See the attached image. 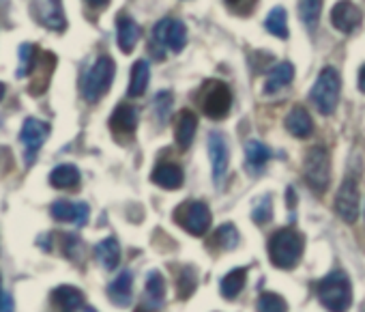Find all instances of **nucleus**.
Wrapping results in <instances>:
<instances>
[{"label":"nucleus","mask_w":365,"mask_h":312,"mask_svg":"<svg viewBox=\"0 0 365 312\" xmlns=\"http://www.w3.org/2000/svg\"><path fill=\"white\" fill-rule=\"evenodd\" d=\"M305 239L294 228H279L269 239V256L271 263L279 269H294L303 256Z\"/></svg>","instance_id":"f257e3e1"},{"label":"nucleus","mask_w":365,"mask_h":312,"mask_svg":"<svg viewBox=\"0 0 365 312\" xmlns=\"http://www.w3.org/2000/svg\"><path fill=\"white\" fill-rule=\"evenodd\" d=\"M316 295L329 312H348L352 303V284L346 273L333 271L316 284Z\"/></svg>","instance_id":"f03ea898"},{"label":"nucleus","mask_w":365,"mask_h":312,"mask_svg":"<svg viewBox=\"0 0 365 312\" xmlns=\"http://www.w3.org/2000/svg\"><path fill=\"white\" fill-rule=\"evenodd\" d=\"M339 91H341V80L339 74L333 67H324L316 80V84L312 86L309 99L316 106V110L324 116L333 114L339 101Z\"/></svg>","instance_id":"7ed1b4c3"},{"label":"nucleus","mask_w":365,"mask_h":312,"mask_svg":"<svg viewBox=\"0 0 365 312\" xmlns=\"http://www.w3.org/2000/svg\"><path fill=\"white\" fill-rule=\"evenodd\" d=\"M112 80H114V61L110 56H99L84 78V84H82L84 99L91 104L99 101L110 91Z\"/></svg>","instance_id":"20e7f679"},{"label":"nucleus","mask_w":365,"mask_h":312,"mask_svg":"<svg viewBox=\"0 0 365 312\" xmlns=\"http://www.w3.org/2000/svg\"><path fill=\"white\" fill-rule=\"evenodd\" d=\"M200 106H202V112L209 116V119H226L228 112H230V106H232V93L228 89V84L220 82V80H209L205 82V86L200 89Z\"/></svg>","instance_id":"39448f33"},{"label":"nucleus","mask_w":365,"mask_h":312,"mask_svg":"<svg viewBox=\"0 0 365 312\" xmlns=\"http://www.w3.org/2000/svg\"><path fill=\"white\" fill-rule=\"evenodd\" d=\"M303 175L309 188H314L318 194L327 192L331 181V160L324 146H314L307 151L303 162Z\"/></svg>","instance_id":"423d86ee"},{"label":"nucleus","mask_w":365,"mask_h":312,"mask_svg":"<svg viewBox=\"0 0 365 312\" xmlns=\"http://www.w3.org/2000/svg\"><path fill=\"white\" fill-rule=\"evenodd\" d=\"M174 220L178 226L185 228L190 235L202 237L209 228H211V211L205 203L200 201H187L182 203L176 211H174Z\"/></svg>","instance_id":"0eeeda50"},{"label":"nucleus","mask_w":365,"mask_h":312,"mask_svg":"<svg viewBox=\"0 0 365 312\" xmlns=\"http://www.w3.org/2000/svg\"><path fill=\"white\" fill-rule=\"evenodd\" d=\"M153 41L172 52H180L187 44V29L180 20L163 18L153 26Z\"/></svg>","instance_id":"6e6552de"},{"label":"nucleus","mask_w":365,"mask_h":312,"mask_svg":"<svg viewBox=\"0 0 365 312\" xmlns=\"http://www.w3.org/2000/svg\"><path fill=\"white\" fill-rule=\"evenodd\" d=\"M50 136V125L39 121V119H26L24 125H22V131H20V142L24 144V162L26 166H33L35 160H37V153L39 149L43 146L46 138Z\"/></svg>","instance_id":"1a4fd4ad"},{"label":"nucleus","mask_w":365,"mask_h":312,"mask_svg":"<svg viewBox=\"0 0 365 312\" xmlns=\"http://www.w3.org/2000/svg\"><path fill=\"white\" fill-rule=\"evenodd\" d=\"M33 18L50 29V31H65L67 29V20H65V11H63V0H33L31 5Z\"/></svg>","instance_id":"9d476101"},{"label":"nucleus","mask_w":365,"mask_h":312,"mask_svg":"<svg viewBox=\"0 0 365 312\" xmlns=\"http://www.w3.org/2000/svg\"><path fill=\"white\" fill-rule=\"evenodd\" d=\"M335 211L337 216L348 222L354 224L359 218V186L354 177H346L344 183L339 186V192L335 196Z\"/></svg>","instance_id":"9b49d317"},{"label":"nucleus","mask_w":365,"mask_h":312,"mask_svg":"<svg viewBox=\"0 0 365 312\" xmlns=\"http://www.w3.org/2000/svg\"><path fill=\"white\" fill-rule=\"evenodd\" d=\"M209 155H211V164H213V181H215V186H222L226 171H228V162H230V151H228V142H226L224 134L213 131L209 136Z\"/></svg>","instance_id":"f8f14e48"},{"label":"nucleus","mask_w":365,"mask_h":312,"mask_svg":"<svg viewBox=\"0 0 365 312\" xmlns=\"http://www.w3.org/2000/svg\"><path fill=\"white\" fill-rule=\"evenodd\" d=\"M361 20H363L361 9L354 3H350V0H339L331 9V24L339 33H352L361 24Z\"/></svg>","instance_id":"ddd939ff"},{"label":"nucleus","mask_w":365,"mask_h":312,"mask_svg":"<svg viewBox=\"0 0 365 312\" xmlns=\"http://www.w3.org/2000/svg\"><path fill=\"white\" fill-rule=\"evenodd\" d=\"M138 127V110L129 104H118L110 116V129L118 138H129Z\"/></svg>","instance_id":"4468645a"},{"label":"nucleus","mask_w":365,"mask_h":312,"mask_svg":"<svg viewBox=\"0 0 365 312\" xmlns=\"http://www.w3.org/2000/svg\"><path fill=\"white\" fill-rule=\"evenodd\" d=\"M50 213L56 222H73L78 226H84L88 222L91 209L86 203H69V201H56L50 207Z\"/></svg>","instance_id":"2eb2a0df"},{"label":"nucleus","mask_w":365,"mask_h":312,"mask_svg":"<svg viewBox=\"0 0 365 312\" xmlns=\"http://www.w3.org/2000/svg\"><path fill=\"white\" fill-rule=\"evenodd\" d=\"M54 67H56V56L52 52H39V59H37V63H35V67L31 71L33 82H31V89L29 91L33 95H41L48 89Z\"/></svg>","instance_id":"dca6fc26"},{"label":"nucleus","mask_w":365,"mask_h":312,"mask_svg":"<svg viewBox=\"0 0 365 312\" xmlns=\"http://www.w3.org/2000/svg\"><path fill=\"white\" fill-rule=\"evenodd\" d=\"M108 297L114 306L127 308L133 299V276L129 269L120 271L108 286Z\"/></svg>","instance_id":"f3484780"},{"label":"nucleus","mask_w":365,"mask_h":312,"mask_svg":"<svg viewBox=\"0 0 365 312\" xmlns=\"http://www.w3.org/2000/svg\"><path fill=\"white\" fill-rule=\"evenodd\" d=\"M163 301H165V280L159 271H150L146 278V293H144L142 308L146 312H155L161 310Z\"/></svg>","instance_id":"a211bd4d"},{"label":"nucleus","mask_w":365,"mask_h":312,"mask_svg":"<svg viewBox=\"0 0 365 312\" xmlns=\"http://www.w3.org/2000/svg\"><path fill=\"white\" fill-rule=\"evenodd\" d=\"M52 303L58 308V312H80V308H84V295L80 288L65 284L54 288Z\"/></svg>","instance_id":"6ab92c4d"},{"label":"nucleus","mask_w":365,"mask_h":312,"mask_svg":"<svg viewBox=\"0 0 365 312\" xmlns=\"http://www.w3.org/2000/svg\"><path fill=\"white\" fill-rule=\"evenodd\" d=\"M198 129V119L192 110H182L176 119V144L180 151H187Z\"/></svg>","instance_id":"aec40b11"},{"label":"nucleus","mask_w":365,"mask_h":312,"mask_svg":"<svg viewBox=\"0 0 365 312\" xmlns=\"http://www.w3.org/2000/svg\"><path fill=\"white\" fill-rule=\"evenodd\" d=\"M150 181L163 190H178L182 186V181H185V175H182L180 166H176V164H159L153 171Z\"/></svg>","instance_id":"412c9836"},{"label":"nucleus","mask_w":365,"mask_h":312,"mask_svg":"<svg viewBox=\"0 0 365 312\" xmlns=\"http://www.w3.org/2000/svg\"><path fill=\"white\" fill-rule=\"evenodd\" d=\"M269 160H271V151L267 144H262L260 140H250L245 144V162L252 175H260Z\"/></svg>","instance_id":"4be33fe9"},{"label":"nucleus","mask_w":365,"mask_h":312,"mask_svg":"<svg viewBox=\"0 0 365 312\" xmlns=\"http://www.w3.org/2000/svg\"><path fill=\"white\" fill-rule=\"evenodd\" d=\"M116 29H118V48H120L125 54L133 52V48H135V44H138V39H140V35H142L140 26H138L129 16H118Z\"/></svg>","instance_id":"5701e85b"},{"label":"nucleus","mask_w":365,"mask_h":312,"mask_svg":"<svg viewBox=\"0 0 365 312\" xmlns=\"http://www.w3.org/2000/svg\"><path fill=\"white\" fill-rule=\"evenodd\" d=\"M286 129L297 136V138H307L312 131H314V123H312V116L307 114V110L303 106H294L288 116H286Z\"/></svg>","instance_id":"b1692460"},{"label":"nucleus","mask_w":365,"mask_h":312,"mask_svg":"<svg viewBox=\"0 0 365 312\" xmlns=\"http://www.w3.org/2000/svg\"><path fill=\"white\" fill-rule=\"evenodd\" d=\"M50 183L58 190H73L80 186V171L73 164H61L50 173Z\"/></svg>","instance_id":"393cba45"},{"label":"nucleus","mask_w":365,"mask_h":312,"mask_svg":"<svg viewBox=\"0 0 365 312\" xmlns=\"http://www.w3.org/2000/svg\"><path fill=\"white\" fill-rule=\"evenodd\" d=\"M95 256H97V261H99V265L103 269L112 271L118 265V261H120V246H118V241L114 237H108V239L99 241L97 248H95Z\"/></svg>","instance_id":"a878e982"},{"label":"nucleus","mask_w":365,"mask_h":312,"mask_svg":"<svg viewBox=\"0 0 365 312\" xmlns=\"http://www.w3.org/2000/svg\"><path fill=\"white\" fill-rule=\"evenodd\" d=\"M292 78H294V67L290 63H279L277 67L271 69V74L264 82V93H269V95L277 93L279 89L288 86L292 82Z\"/></svg>","instance_id":"bb28decb"},{"label":"nucleus","mask_w":365,"mask_h":312,"mask_svg":"<svg viewBox=\"0 0 365 312\" xmlns=\"http://www.w3.org/2000/svg\"><path fill=\"white\" fill-rule=\"evenodd\" d=\"M245 280H247V269H232L230 273H226L224 278H222V284H220V288H222V297L224 299H237L239 297V293L243 291V286H245Z\"/></svg>","instance_id":"cd10ccee"},{"label":"nucleus","mask_w":365,"mask_h":312,"mask_svg":"<svg viewBox=\"0 0 365 312\" xmlns=\"http://www.w3.org/2000/svg\"><path fill=\"white\" fill-rule=\"evenodd\" d=\"M150 80V71H148V63L146 61H138L131 69V80H129V97H140L144 95L146 86Z\"/></svg>","instance_id":"c85d7f7f"},{"label":"nucleus","mask_w":365,"mask_h":312,"mask_svg":"<svg viewBox=\"0 0 365 312\" xmlns=\"http://www.w3.org/2000/svg\"><path fill=\"white\" fill-rule=\"evenodd\" d=\"M264 26L271 35L279 37V39H288V16L284 7H275L271 9V14L264 20Z\"/></svg>","instance_id":"c756f323"},{"label":"nucleus","mask_w":365,"mask_h":312,"mask_svg":"<svg viewBox=\"0 0 365 312\" xmlns=\"http://www.w3.org/2000/svg\"><path fill=\"white\" fill-rule=\"evenodd\" d=\"M198 286V276L194 267H182L178 278H176V288H178V299H190Z\"/></svg>","instance_id":"7c9ffc66"},{"label":"nucleus","mask_w":365,"mask_h":312,"mask_svg":"<svg viewBox=\"0 0 365 312\" xmlns=\"http://www.w3.org/2000/svg\"><path fill=\"white\" fill-rule=\"evenodd\" d=\"M39 59V50L33 44H22L20 46V65H18V78L31 76L35 63Z\"/></svg>","instance_id":"2f4dec72"},{"label":"nucleus","mask_w":365,"mask_h":312,"mask_svg":"<svg viewBox=\"0 0 365 312\" xmlns=\"http://www.w3.org/2000/svg\"><path fill=\"white\" fill-rule=\"evenodd\" d=\"M320 14H322V0H303L301 3V20L307 26V31H316Z\"/></svg>","instance_id":"473e14b6"},{"label":"nucleus","mask_w":365,"mask_h":312,"mask_svg":"<svg viewBox=\"0 0 365 312\" xmlns=\"http://www.w3.org/2000/svg\"><path fill=\"white\" fill-rule=\"evenodd\" d=\"M256 312H288V303L275 293H262L256 301Z\"/></svg>","instance_id":"72a5a7b5"},{"label":"nucleus","mask_w":365,"mask_h":312,"mask_svg":"<svg viewBox=\"0 0 365 312\" xmlns=\"http://www.w3.org/2000/svg\"><path fill=\"white\" fill-rule=\"evenodd\" d=\"M252 220H254L256 224H269V222L273 220V198H271L269 194H264V196L256 203V207H254V211H252Z\"/></svg>","instance_id":"f704fd0d"},{"label":"nucleus","mask_w":365,"mask_h":312,"mask_svg":"<svg viewBox=\"0 0 365 312\" xmlns=\"http://www.w3.org/2000/svg\"><path fill=\"white\" fill-rule=\"evenodd\" d=\"M215 239H217V243H220L224 250H235V248L239 246L241 235H239V231H237L235 224H224V226H220Z\"/></svg>","instance_id":"c9c22d12"},{"label":"nucleus","mask_w":365,"mask_h":312,"mask_svg":"<svg viewBox=\"0 0 365 312\" xmlns=\"http://www.w3.org/2000/svg\"><path fill=\"white\" fill-rule=\"evenodd\" d=\"M155 112H157V119L163 123L168 116H170V112H172V104H174V97H172V93H168V91H161V93H157L155 95Z\"/></svg>","instance_id":"e433bc0d"},{"label":"nucleus","mask_w":365,"mask_h":312,"mask_svg":"<svg viewBox=\"0 0 365 312\" xmlns=\"http://www.w3.org/2000/svg\"><path fill=\"white\" fill-rule=\"evenodd\" d=\"M226 5L235 16H252L258 0H226Z\"/></svg>","instance_id":"4c0bfd02"},{"label":"nucleus","mask_w":365,"mask_h":312,"mask_svg":"<svg viewBox=\"0 0 365 312\" xmlns=\"http://www.w3.org/2000/svg\"><path fill=\"white\" fill-rule=\"evenodd\" d=\"M14 310H16L14 295H9V293H3V295H0V312H14Z\"/></svg>","instance_id":"58836bf2"},{"label":"nucleus","mask_w":365,"mask_h":312,"mask_svg":"<svg viewBox=\"0 0 365 312\" xmlns=\"http://www.w3.org/2000/svg\"><path fill=\"white\" fill-rule=\"evenodd\" d=\"M86 3H88L91 7H95V9H103V7H108L110 0H86Z\"/></svg>","instance_id":"ea45409f"},{"label":"nucleus","mask_w":365,"mask_h":312,"mask_svg":"<svg viewBox=\"0 0 365 312\" xmlns=\"http://www.w3.org/2000/svg\"><path fill=\"white\" fill-rule=\"evenodd\" d=\"M359 91L365 95V65H363L361 71H359Z\"/></svg>","instance_id":"a19ab883"},{"label":"nucleus","mask_w":365,"mask_h":312,"mask_svg":"<svg viewBox=\"0 0 365 312\" xmlns=\"http://www.w3.org/2000/svg\"><path fill=\"white\" fill-rule=\"evenodd\" d=\"M294 203H297V196H294L292 188H288V207H292Z\"/></svg>","instance_id":"79ce46f5"},{"label":"nucleus","mask_w":365,"mask_h":312,"mask_svg":"<svg viewBox=\"0 0 365 312\" xmlns=\"http://www.w3.org/2000/svg\"><path fill=\"white\" fill-rule=\"evenodd\" d=\"M82 312H97V310H95L93 306H84V308H82Z\"/></svg>","instance_id":"37998d69"},{"label":"nucleus","mask_w":365,"mask_h":312,"mask_svg":"<svg viewBox=\"0 0 365 312\" xmlns=\"http://www.w3.org/2000/svg\"><path fill=\"white\" fill-rule=\"evenodd\" d=\"M3 97H5V84L0 82V99H3Z\"/></svg>","instance_id":"c03bdc74"},{"label":"nucleus","mask_w":365,"mask_h":312,"mask_svg":"<svg viewBox=\"0 0 365 312\" xmlns=\"http://www.w3.org/2000/svg\"><path fill=\"white\" fill-rule=\"evenodd\" d=\"M5 291H3V278H0V295H3Z\"/></svg>","instance_id":"a18cd8bd"},{"label":"nucleus","mask_w":365,"mask_h":312,"mask_svg":"<svg viewBox=\"0 0 365 312\" xmlns=\"http://www.w3.org/2000/svg\"><path fill=\"white\" fill-rule=\"evenodd\" d=\"M0 123H3V119H0Z\"/></svg>","instance_id":"49530a36"}]
</instances>
